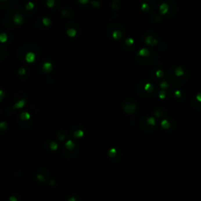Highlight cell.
I'll use <instances>...</instances> for the list:
<instances>
[{
	"label": "cell",
	"instance_id": "obj_18",
	"mask_svg": "<svg viewBox=\"0 0 201 201\" xmlns=\"http://www.w3.org/2000/svg\"><path fill=\"white\" fill-rule=\"evenodd\" d=\"M68 201H77V200H76V196H71V197H69Z\"/></svg>",
	"mask_w": 201,
	"mask_h": 201
},
{
	"label": "cell",
	"instance_id": "obj_13",
	"mask_svg": "<svg viewBox=\"0 0 201 201\" xmlns=\"http://www.w3.org/2000/svg\"><path fill=\"white\" fill-rule=\"evenodd\" d=\"M58 144L55 142V141H51V142L50 143V149H52V150H56L57 148H58Z\"/></svg>",
	"mask_w": 201,
	"mask_h": 201
},
{
	"label": "cell",
	"instance_id": "obj_16",
	"mask_svg": "<svg viewBox=\"0 0 201 201\" xmlns=\"http://www.w3.org/2000/svg\"><path fill=\"white\" fill-rule=\"evenodd\" d=\"M159 95L160 98H165V96H166V94H165V91H164V90H161V91L159 93Z\"/></svg>",
	"mask_w": 201,
	"mask_h": 201
},
{
	"label": "cell",
	"instance_id": "obj_6",
	"mask_svg": "<svg viewBox=\"0 0 201 201\" xmlns=\"http://www.w3.org/2000/svg\"><path fill=\"white\" fill-rule=\"evenodd\" d=\"M25 103H26L25 100H20L13 105V109H21L22 107H24Z\"/></svg>",
	"mask_w": 201,
	"mask_h": 201
},
{
	"label": "cell",
	"instance_id": "obj_11",
	"mask_svg": "<svg viewBox=\"0 0 201 201\" xmlns=\"http://www.w3.org/2000/svg\"><path fill=\"white\" fill-rule=\"evenodd\" d=\"M144 88H145V90L148 93H149V94H151V92H152V90H153L152 85L150 84V83H146V84H145Z\"/></svg>",
	"mask_w": 201,
	"mask_h": 201
},
{
	"label": "cell",
	"instance_id": "obj_9",
	"mask_svg": "<svg viewBox=\"0 0 201 201\" xmlns=\"http://www.w3.org/2000/svg\"><path fill=\"white\" fill-rule=\"evenodd\" d=\"M36 178H37V181H39L40 182H46L45 175H43V174H41V173H38V175H36Z\"/></svg>",
	"mask_w": 201,
	"mask_h": 201
},
{
	"label": "cell",
	"instance_id": "obj_8",
	"mask_svg": "<svg viewBox=\"0 0 201 201\" xmlns=\"http://www.w3.org/2000/svg\"><path fill=\"white\" fill-rule=\"evenodd\" d=\"M146 120L147 123H148L151 126H155L156 125V119L154 117H146Z\"/></svg>",
	"mask_w": 201,
	"mask_h": 201
},
{
	"label": "cell",
	"instance_id": "obj_2",
	"mask_svg": "<svg viewBox=\"0 0 201 201\" xmlns=\"http://www.w3.org/2000/svg\"><path fill=\"white\" fill-rule=\"evenodd\" d=\"M140 125L141 129H143V130L147 133L153 132L154 130H156V127H154V126H151L148 123H147V122L146 120V117L142 118V119L141 120Z\"/></svg>",
	"mask_w": 201,
	"mask_h": 201
},
{
	"label": "cell",
	"instance_id": "obj_1",
	"mask_svg": "<svg viewBox=\"0 0 201 201\" xmlns=\"http://www.w3.org/2000/svg\"><path fill=\"white\" fill-rule=\"evenodd\" d=\"M122 106H123V109L124 112L127 115H131V114L134 113L138 107L136 101L131 98L125 99L122 104Z\"/></svg>",
	"mask_w": 201,
	"mask_h": 201
},
{
	"label": "cell",
	"instance_id": "obj_10",
	"mask_svg": "<svg viewBox=\"0 0 201 201\" xmlns=\"http://www.w3.org/2000/svg\"><path fill=\"white\" fill-rule=\"evenodd\" d=\"M30 114L28 113V112H22V113L21 114V120H27V119H30Z\"/></svg>",
	"mask_w": 201,
	"mask_h": 201
},
{
	"label": "cell",
	"instance_id": "obj_3",
	"mask_svg": "<svg viewBox=\"0 0 201 201\" xmlns=\"http://www.w3.org/2000/svg\"><path fill=\"white\" fill-rule=\"evenodd\" d=\"M192 107L196 110H201V93L194 97L191 102Z\"/></svg>",
	"mask_w": 201,
	"mask_h": 201
},
{
	"label": "cell",
	"instance_id": "obj_5",
	"mask_svg": "<svg viewBox=\"0 0 201 201\" xmlns=\"http://www.w3.org/2000/svg\"><path fill=\"white\" fill-rule=\"evenodd\" d=\"M65 148L69 151L73 150L74 148H76V144H75L72 141H68L65 143Z\"/></svg>",
	"mask_w": 201,
	"mask_h": 201
},
{
	"label": "cell",
	"instance_id": "obj_4",
	"mask_svg": "<svg viewBox=\"0 0 201 201\" xmlns=\"http://www.w3.org/2000/svg\"><path fill=\"white\" fill-rule=\"evenodd\" d=\"M119 150L116 149V148H112L111 149H109V152H108V156L110 157V158H115L116 156L119 155Z\"/></svg>",
	"mask_w": 201,
	"mask_h": 201
},
{
	"label": "cell",
	"instance_id": "obj_17",
	"mask_svg": "<svg viewBox=\"0 0 201 201\" xmlns=\"http://www.w3.org/2000/svg\"><path fill=\"white\" fill-rule=\"evenodd\" d=\"M163 75H164V73H163V71H158L157 72H156V76L159 77V78L163 76Z\"/></svg>",
	"mask_w": 201,
	"mask_h": 201
},
{
	"label": "cell",
	"instance_id": "obj_12",
	"mask_svg": "<svg viewBox=\"0 0 201 201\" xmlns=\"http://www.w3.org/2000/svg\"><path fill=\"white\" fill-rule=\"evenodd\" d=\"M73 134H74L75 138H81V137L83 136V132H82V130H78L76 131H75L73 133Z\"/></svg>",
	"mask_w": 201,
	"mask_h": 201
},
{
	"label": "cell",
	"instance_id": "obj_14",
	"mask_svg": "<svg viewBox=\"0 0 201 201\" xmlns=\"http://www.w3.org/2000/svg\"><path fill=\"white\" fill-rule=\"evenodd\" d=\"M154 114H155V116H156L157 118H160L161 116H163L164 112H163L162 110H156V111L154 112Z\"/></svg>",
	"mask_w": 201,
	"mask_h": 201
},
{
	"label": "cell",
	"instance_id": "obj_7",
	"mask_svg": "<svg viewBox=\"0 0 201 201\" xmlns=\"http://www.w3.org/2000/svg\"><path fill=\"white\" fill-rule=\"evenodd\" d=\"M161 126L164 129L167 130V129H170V127H171V123L167 119H164V120L162 121Z\"/></svg>",
	"mask_w": 201,
	"mask_h": 201
},
{
	"label": "cell",
	"instance_id": "obj_15",
	"mask_svg": "<svg viewBox=\"0 0 201 201\" xmlns=\"http://www.w3.org/2000/svg\"><path fill=\"white\" fill-rule=\"evenodd\" d=\"M58 138L60 141H63L64 139V136L63 134H61V133H58Z\"/></svg>",
	"mask_w": 201,
	"mask_h": 201
},
{
	"label": "cell",
	"instance_id": "obj_20",
	"mask_svg": "<svg viewBox=\"0 0 201 201\" xmlns=\"http://www.w3.org/2000/svg\"><path fill=\"white\" fill-rule=\"evenodd\" d=\"M10 201H17V200L16 197H14V196H11L10 198Z\"/></svg>",
	"mask_w": 201,
	"mask_h": 201
},
{
	"label": "cell",
	"instance_id": "obj_19",
	"mask_svg": "<svg viewBox=\"0 0 201 201\" xmlns=\"http://www.w3.org/2000/svg\"><path fill=\"white\" fill-rule=\"evenodd\" d=\"M160 87H163V88L167 87V83H166V82H162L161 84H160Z\"/></svg>",
	"mask_w": 201,
	"mask_h": 201
}]
</instances>
